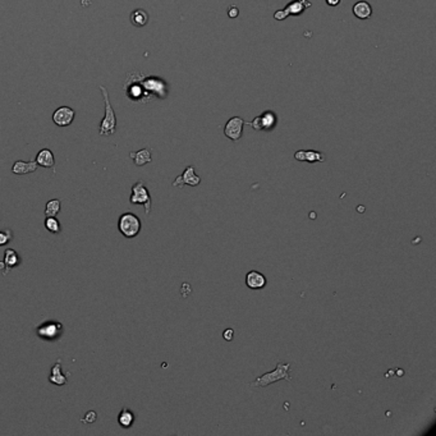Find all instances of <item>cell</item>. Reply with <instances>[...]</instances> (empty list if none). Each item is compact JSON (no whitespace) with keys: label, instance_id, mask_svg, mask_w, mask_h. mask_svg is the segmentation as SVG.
<instances>
[{"label":"cell","instance_id":"4fadbf2b","mask_svg":"<svg viewBox=\"0 0 436 436\" xmlns=\"http://www.w3.org/2000/svg\"><path fill=\"white\" fill-rule=\"evenodd\" d=\"M295 159L298 161H307V163H322L325 161V155L319 151L300 150L295 154Z\"/></svg>","mask_w":436,"mask_h":436},{"label":"cell","instance_id":"9c48e42d","mask_svg":"<svg viewBox=\"0 0 436 436\" xmlns=\"http://www.w3.org/2000/svg\"><path fill=\"white\" fill-rule=\"evenodd\" d=\"M246 284H247L248 288L252 289V290H260V289L266 286L267 280L261 272L256 271V270H251L250 272H247V275H246Z\"/></svg>","mask_w":436,"mask_h":436},{"label":"cell","instance_id":"ba28073f","mask_svg":"<svg viewBox=\"0 0 436 436\" xmlns=\"http://www.w3.org/2000/svg\"><path fill=\"white\" fill-rule=\"evenodd\" d=\"M75 110L69 106H60L56 109L53 114V122L58 127H67L75 119Z\"/></svg>","mask_w":436,"mask_h":436},{"label":"cell","instance_id":"277c9868","mask_svg":"<svg viewBox=\"0 0 436 436\" xmlns=\"http://www.w3.org/2000/svg\"><path fill=\"white\" fill-rule=\"evenodd\" d=\"M129 202L133 203V205L143 206L146 215H149L151 212L153 201H151L150 192H149L148 187L144 186V183L142 181L136 182V183L132 186V193L131 197H129Z\"/></svg>","mask_w":436,"mask_h":436},{"label":"cell","instance_id":"4316f807","mask_svg":"<svg viewBox=\"0 0 436 436\" xmlns=\"http://www.w3.org/2000/svg\"><path fill=\"white\" fill-rule=\"evenodd\" d=\"M233 329H227V330L224 331V334H223V336H224V339L227 340V342H231V340H233Z\"/></svg>","mask_w":436,"mask_h":436},{"label":"cell","instance_id":"d4e9b609","mask_svg":"<svg viewBox=\"0 0 436 436\" xmlns=\"http://www.w3.org/2000/svg\"><path fill=\"white\" fill-rule=\"evenodd\" d=\"M288 16H289L288 11H286V8H284V9H280V11H276L275 14H274V18H275L276 21H283L285 20Z\"/></svg>","mask_w":436,"mask_h":436},{"label":"cell","instance_id":"7a4b0ae2","mask_svg":"<svg viewBox=\"0 0 436 436\" xmlns=\"http://www.w3.org/2000/svg\"><path fill=\"white\" fill-rule=\"evenodd\" d=\"M99 90L101 91V95L104 98V104H105V115H104L103 120L99 127V133L101 136H111L117 132V117H115L114 109L110 104V99H109V92L105 86H99Z\"/></svg>","mask_w":436,"mask_h":436},{"label":"cell","instance_id":"f1b7e54d","mask_svg":"<svg viewBox=\"0 0 436 436\" xmlns=\"http://www.w3.org/2000/svg\"><path fill=\"white\" fill-rule=\"evenodd\" d=\"M0 270L3 271V274H4V271H6V265H4L3 261H0Z\"/></svg>","mask_w":436,"mask_h":436},{"label":"cell","instance_id":"52a82bcc","mask_svg":"<svg viewBox=\"0 0 436 436\" xmlns=\"http://www.w3.org/2000/svg\"><path fill=\"white\" fill-rule=\"evenodd\" d=\"M243 124L245 120L239 117H234L228 120V123L225 124L224 134L232 141H239L242 137V132H243Z\"/></svg>","mask_w":436,"mask_h":436},{"label":"cell","instance_id":"484cf974","mask_svg":"<svg viewBox=\"0 0 436 436\" xmlns=\"http://www.w3.org/2000/svg\"><path fill=\"white\" fill-rule=\"evenodd\" d=\"M228 16L231 18H237L239 16V9L236 6H231L228 8Z\"/></svg>","mask_w":436,"mask_h":436},{"label":"cell","instance_id":"5b68a950","mask_svg":"<svg viewBox=\"0 0 436 436\" xmlns=\"http://www.w3.org/2000/svg\"><path fill=\"white\" fill-rule=\"evenodd\" d=\"M64 333L63 324L59 321H45L36 328V334L40 339L46 342H55L61 338Z\"/></svg>","mask_w":436,"mask_h":436},{"label":"cell","instance_id":"83f0119b","mask_svg":"<svg viewBox=\"0 0 436 436\" xmlns=\"http://www.w3.org/2000/svg\"><path fill=\"white\" fill-rule=\"evenodd\" d=\"M326 3H328V6H330V7H336V6H339L340 0H326Z\"/></svg>","mask_w":436,"mask_h":436},{"label":"cell","instance_id":"7c38bea8","mask_svg":"<svg viewBox=\"0 0 436 436\" xmlns=\"http://www.w3.org/2000/svg\"><path fill=\"white\" fill-rule=\"evenodd\" d=\"M39 165H37L36 160H31V161H22L17 160L12 167V173L17 175H25L30 174V173L36 172Z\"/></svg>","mask_w":436,"mask_h":436},{"label":"cell","instance_id":"7402d4cb","mask_svg":"<svg viewBox=\"0 0 436 436\" xmlns=\"http://www.w3.org/2000/svg\"><path fill=\"white\" fill-rule=\"evenodd\" d=\"M13 239V232L11 229H2L0 231V247L7 246Z\"/></svg>","mask_w":436,"mask_h":436},{"label":"cell","instance_id":"30bf717a","mask_svg":"<svg viewBox=\"0 0 436 436\" xmlns=\"http://www.w3.org/2000/svg\"><path fill=\"white\" fill-rule=\"evenodd\" d=\"M4 265H6V271H4L3 275H8V272L11 271L12 269H16V267L20 266L21 264H22V257L20 256V253L17 252L16 250H13V248H8V250L4 252V260H3Z\"/></svg>","mask_w":436,"mask_h":436},{"label":"cell","instance_id":"d6986e66","mask_svg":"<svg viewBox=\"0 0 436 436\" xmlns=\"http://www.w3.org/2000/svg\"><path fill=\"white\" fill-rule=\"evenodd\" d=\"M61 210V202L59 198H53V200L47 201L46 206H45V215L46 216H56Z\"/></svg>","mask_w":436,"mask_h":436},{"label":"cell","instance_id":"2e32d148","mask_svg":"<svg viewBox=\"0 0 436 436\" xmlns=\"http://www.w3.org/2000/svg\"><path fill=\"white\" fill-rule=\"evenodd\" d=\"M353 14H354L357 18H359V20H367V18L371 17V14H373V8H371V6H370L367 2L361 0V2H358V3L353 6Z\"/></svg>","mask_w":436,"mask_h":436},{"label":"cell","instance_id":"e0dca14e","mask_svg":"<svg viewBox=\"0 0 436 436\" xmlns=\"http://www.w3.org/2000/svg\"><path fill=\"white\" fill-rule=\"evenodd\" d=\"M131 23L134 27H143V26L148 25L149 22V14L148 12L143 11V9H136L131 13Z\"/></svg>","mask_w":436,"mask_h":436},{"label":"cell","instance_id":"ffe728a7","mask_svg":"<svg viewBox=\"0 0 436 436\" xmlns=\"http://www.w3.org/2000/svg\"><path fill=\"white\" fill-rule=\"evenodd\" d=\"M260 119H261V128L262 129H266V131L267 129H271L276 122V118L275 115H274V113H270V111L262 114L261 117H260Z\"/></svg>","mask_w":436,"mask_h":436},{"label":"cell","instance_id":"3957f363","mask_svg":"<svg viewBox=\"0 0 436 436\" xmlns=\"http://www.w3.org/2000/svg\"><path fill=\"white\" fill-rule=\"evenodd\" d=\"M142 228V223L137 215L132 212H124L119 216L118 220V231L120 232L123 237L131 239L139 234Z\"/></svg>","mask_w":436,"mask_h":436},{"label":"cell","instance_id":"9a60e30c","mask_svg":"<svg viewBox=\"0 0 436 436\" xmlns=\"http://www.w3.org/2000/svg\"><path fill=\"white\" fill-rule=\"evenodd\" d=\"M129 156H131L134 165H137V167H142V165H146L153 161L151 151L149 149H142V150L136 151V153L132 151V153H129Z\"/></svg>","mask_w":436,"mask_h":436},{"label":"cell","instance_id":"8fae6325","mask_svg":"<svg viewBox=\"0 0 436 436\" xmlns=\"http://www.w3.org/2000/svg\"><path fill=\"white\" fill-rule=\"evenodd\" d=\"M49 381L56 386H63L67 384L68 378L67 375L63 373V370H61L60 358L56 359V362L53 365V367H51L50 375H49Z\"/></svg>","mask_w":436,"mask_h":436},{"label":"cell","instance_id":"44dd1931","mask_svg":"<svg viewBox=\"0 0 436 436\" xmlns=\"http://www.w3.org/2000/svg\"><path fill=\"white\" fill-rule=\"evenodd\" d=\"M45 228L50 233L56 234L60 232V223L56 219V216H46V219H45Z\"/></svg>","mask_w":436,"mask_h":436},{"label":"cell","instance_id":"603a6c76","mask_svg":"<svg viewBox=\"0 0 436 436\" xmlns=\"http://www.w3.org/2000/svg\"><path fill=\"white\" fill-rule=\"evenodd\" d=\"M286 11H288L289 14H301L305 11V6L300 3V2H297V0H295V2L286 6Z\"/></svg>","mask_w":436,"mask_h":436},{"label":"cell","instance_id":"cb8c5ba5","mask_svg":"<svg viewBox=\"0 0 436 436\" xmlns=\"http://www.w3.org/2000/svg\"><path fill=\"white\" fill-rule=\"evenodd\" d=\"M96 419H98V413H96L95 411H89L86 413V416L81 419V421H82L84 423H87V425H90V423H94Z\"/></svg>","mask_w":436,"mask_h":436},{"label":"cell","instance_id":"5bb4252c","mask_svg":"<svg viewBox=\"0 0 436 436\" xmlns=\"http://www.w3.org/2000/svg\"><path fill=\"white\" fill-rule=\"evenodd\" d=\"M35 160H36L39 167L47 168V169H54V168H55V159H54V154L51 153L49 149H42V150H40Z\"/></svg>","mask_w":436,"mask_h":436},{"label":"cell","instance_id":"ac0fdd59","mask_svg":"<svg viewBox=\"0 0 436 436\" xmlns=\"http://www.w3.org/2000/svg\"><path fill=\"white\" fill-rule=\"evenodd\" d=\"M134 421H136V416H134V413L131 409L124 408L118 414V423H119L123 428H129L133 425Z\"/></svg>","mask_w":436,"mask_h":436},{"label":"cell","instance_id":"8992f818","mask_svg":"<svg viewBox=\"0 0 436 436\" xmlns=\"http://www.w3.org/2000/svg\"><path fill=\"white\" fill-rule=\"evenodd\" d=\"M201 183V178L195 173V168L189 165L186 168L183 174L178 175L175 181L173 182V187H178V188H183L184 186L197 187Z\"/></svg>","mask_w":436,"mask_h":436},{"label":"cell","instance_id":"f546056e","mask_svg":"<svg viewBox=\"0 0 436 436\" xmlns=\"http://www.w3.org/2000/svg\"><path fill=\"white\" fill-rule=\"evenodd\" d=\"M297 2H300V3L305 4L306 2H307V0H297ZM306 7H311V4H310V3H306Z\"/></svg>","mask_w":436,"mask_h":436},{"label":"cell","instance_id":"6da1fadb","mask_svg":"<svg viewBox=\"0 0 436 436\" xmlns=\"http://www.w3.org/2000/svg\"><path fill=\"white\" fill-rule=\"evenodd\" d=\"M280 380H292V376H290V364H288V362H278L274 371H270V373L258 376L250 385L252 386V388H265V386H269L271 385V384Z\"/></svg>","mask_w":436,"mask_h":436}]
</instances>
